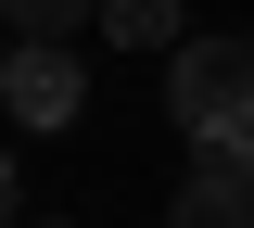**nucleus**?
I'll return each mask as SVG.
<instances>
[{
	"label": "nucleus",
	"mask_w": 254,
	"mask_h": 228,
	"mask_svg": "<svg viewBox=\"0 0 254 228\" xmlns=\"http://www.w3.org/2000/svg\"><path fill=\"white\" fill-rule=\"evenodd\" d=\"M165 114L203 152H254V38H178L165 51Z\"/></svg>",
	"instance_id": "nucleus-1"
},
{
	"label": "nucleus",
	"mask_w": 254,
	"mask_h": 228,
	"mask_svg": "<svg viewBox=\"0 0 254 228\" xmlns=\"http://www.w3.org/2000/svg\"><path fill=\"white\" fill-rule=\"evenodd\" d=\"M0 101L51 139V127H76V114H89V76L64 64V38H13V51H0Z\"/></svg>",
	"instance_id": "nucleus-2"
},
{
	"label": "nucleus",
	"mask_w": 254,
	"mask_h": 228,
	"mask_svg": "<svg viewBox=\"0 0 254 228\" xmlns=\"http://www.w3.org/2000/svg\"><path fill=\"white\" fill-rule=\"evenodd\" d=\"M165 228H254V165L242 152H203L178 178V203H165Z\"/></svg>",
	"instance_id": "nucleus-3"
},
{
	"label": "nucleus",
	"mask_w": 254,
	"mask_h": 228,
	"mask_svg": "<svg viewBox=\"0 0 254 228\" xmlns=\"http://www.w3.org/2000/svg\"><path fill=\"white\" fill-rule=\"evenodd\" d=\"M102 38H115V51H178V0H102Z\"/></svg>",
	"instance_id": "nucleus-4"
},
{
	"label": "nucleus",
	"mask_w": 254,
	"mask_h": 228,
	"mask_svg": "<svg viewBox=\"0 0 254 228\" xmlns=\"http://www.w3.org/2000/svg\"><path fill=\"white\" fill-rule=\"evenodd\" d=\"M0 26L13 38H76V26H102V0H0Z\"/></svg>",
	"instance_id": "nucleus-5"
},
{
	"label": "nucleus",
	"mask_w": 254,
	"mask_h": 228,
	"mask_svg": "<svg viewBox=\"0 0 254 228\" xmlns=\"http://www.w3.org/2000/svg\"><path fill=\"white\" fill-rule=\"evenodd\" d=\"M0 228H13V165H0Z\"/></svg>",
	"instance_id": "nucleus-6"
},
{
	"label": "nucleus",
	"mask_w": 254,
	"mask_h": 228,
	"mask_svg": "<svg viewBox=\"0 0 254 228\" xmlns=\"http://www.w3.org/2000/svg\"><path fill=\"white\" fill-rule=\"evenodd\" d=\"M38 228H76V216H38Z\"/></svg>",
	"instance_id": "nucleus-7"
},
{
	"label": "nucleus",
	"mask_w": 254,
	"mask_h": 228,
	"mask_svg": "<svg viewBox=\"0 0 254 228\" xmlns=\"http://www.w3.org/2000/svg\"><path fill=\"white\" fill-rule=\"evenodd\" d=\"M242 38H254V26H242Z\"/></svg>",
	"instance_id": "nucleus-8"
},
{
	"label": "nucleus",
	"mask_w": 254,
	"mask_h": 228,
	"mask_svg": "<svg viewBox=\"0 0 254 228\" xmlns=\"http://www.w3.org/2000/svg\"><path fill=\"white\" fill-rule=\"evenodd\" d=\"M242 165H254V152H242Z\"/></svg>",
	"instance_id": "nucleus-9"
}]
</instances>
